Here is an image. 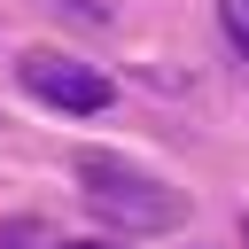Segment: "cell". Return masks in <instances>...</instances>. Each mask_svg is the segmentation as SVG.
<instances>
[{"label": "cell", "mask_w": 249, "mask_h": 249, "mask_svg": "<svg viewBox=\"0 0 249 249\" xmlns=\"http://www.w3.org/2000/svg\"><path fill=\"white\" fill-rule=\"evenodd\" d=\"M78 195L109 226H124V233H171V226H187V195L163 171H148L132 156H109V148H86L78 156Z\"/></svg>", "instance_id": "1"}, {"label": "cell", "mask_w": 249, "mask_h": 249, "mask_svg": "<svg viewBox=\"0 0 249 249\" xmlns=\"http://www.w3.org/2000/svg\"><path fill=\"white\" fill-rule=\"evenodd\" d=\"M16 86H23L31 101L62 109V117H101V109L117 101V86H109L93 62H78V54H54V47H31V54H16Z\"/></svg>", "instance_id": "2"}, {"label": "cell", "mask_w": 249, "mask_h": 249, "mask_svg": "<svg viewBox=\"0 0 249 249\" xmlns=\"http://www.w3.org/2000/svg\"><path fill=\"white\" fill-rule=\"evenodd\" d=\"M218 31H226V47L249 62V0H218Z\"/></svg>", "instance_id": "3"}, {"label": "cell", "mask_w": 249, "mask_h": 249, "mask_svg": "<svg viewBox=\"0 0 249 249\" xmlns=\"http://www.w3.org/2000/svg\"><path fill=\"white\" fill-rule=\"evenodd\" d=\"M0 249H47V218H8L0 226Z\"/></svg>", "instance_id": "4"}, {"label": "cell", "mask_w": 249, "mask_h": 249, "mask_svg": "<svg viewBox=\"0 0 249 249\" xmlns=\"http://www.w3.org/2000/svg\"><path fill=\"white\" fill-rule=\"evenodd\" d=\"M54 249H101V241H54Z\"/></svg>", "instance_id": "5"}, {"label": "cell", "mask_w": 249, "mask_h": 249, "mask_svg": "<svg viewBox=\"0 0 249 249\" xmlns=\"http://www.w3.org/2000/svg\"><path fill=\"white\" fill-rule=\"evenodd\" d=\"M241 249H249V218H241Z\"/></svg>", "instance_id": "6"}]
</instances>
